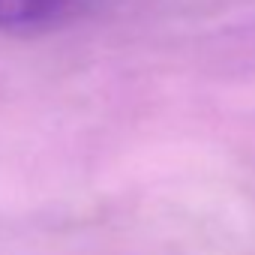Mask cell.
Masks as SVG:
<instances>
[{"mask_svg":"<svg viewBox=\"0 0 255 255\" xmlns=\"http://www.w3.org/2000/svg\"><path fill=\"white\" fill-rule=\"evenodd\" d=\"M78 0H0V30L36 33L69 18Z\"/></svg>","mask_w":255,"mask_h":255,"instance_id":"6da1fadb","label":"cell"}]
</instances>
